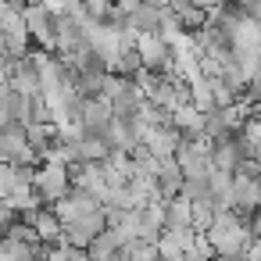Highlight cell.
Here are the masks:
<instances>
[{
  "instance_id": "cell-1",
  "label": "cell",
  "mask_w": 261,
  "mask_h": 261,
  "mask_svg": "<svg viewBox=\"0 0 261 261\" xmlns=\"http://www.w3.org/2000/svg\"><path fill=\"white\" fill-rule=\"evenodd\" d=\"M0 161H18V165H40L43 154L33 147L25 122H4L0 129Z\"/></svg>"
},
{
  "instance_id": "cell-13",
  "label": "cell",
  "mask_w": 261,
  "mask_h": 261,
  "mask_svg": "<svg viewBox=\"0 0 261 261\" xmlns=\"http://www.w3.org/2000/svg\"><path fill=\"white\" fill-rule=\"evenodd\" d=\"M247 254H250V257H261V236H254V243L247 247Z\"/></svg>"
},
{
  "instance_id": "cell-10",
  "label": "cell",
  "mask_w": 261,
  "mask_h": 261,
  "mask_svg": "<svg viewBox=\"0 0 261 261\" xmlns=\"http://www.w3.org/2000/svg\"><path fill=\"white\" fill-rule=\"evenodd\" d=\"M215 200L211 197H204V200H193V229H207L211 222H215Z\"/></svg>"
},
{
  "instance_id": "cell-2",
  "label": "cell",
  "mask_w": 261,
  "mask_h": 261,
  "mask_svg": "<svg viewBox=\"0 0 261 261\" xmlns=\"http://www.w3.org/2000/svg\"><path fill=\"white\" fill-rule=\"evenodd\" d=\"M72 186H75V182H72V165H65V161H43V165L36 168V190L43 193L47 204L61 200Z\"/></svg>"
},
{
  "instance_id": "cell-7",
  "label": "cell",
  "mask_w": 261,
  "mask_h": 261,
  "mask_svg": "<svg viewBox=\"0 0 261 261\" xmlns=\"http://www.w3.org/2000/svg\"><path fill=\"white\" fill-rule=\"evenodd\" d=\"M175 129H179L182 136H190V140L204 136V111H200L197 104H182V108H175Z\"/></svg>"
},
{
  "instance_id": "cell-5",
  "label": "cell",
  "mask_w": 261,
  "mask_h": 261,
  "mask_svg": "<svg viewBox=\"0 0 261 261\" xmlns=\"http://www.w3.org/2000/svg\"><path fill=\"white\" fill-rule=\"evenodd\" d=\"M136 47H140L147 68H165V61L172 58V43L161 33H140V43Z\"/></svg>"
},
{
  "instance_id": "cell-9",
  "label": "cell",
  "mask_w": 261,
  "mask_h": 261,
  "mask_svg": "<svg viewBox=\"0 0 261 261\" xmlns=\"http://www.w3.org/2000/svg\"><path fill=\"white\" fill-rule=\"evenodd\" d=\"M168 225H193V200L186 193L168 200Z\"/></svg>"
},
{
  "instance_id": "cell-12",
  "label": "cell",
  "mask_w": 261,
  "mask_h": 261,
  "mask_svg": "<svg viewBox=\"0 0 261 261\" xmlns=\"http://www.w3.org/2000/svg\"><path fill=\"white\" fill-rule=\"evenodd\" d=\"M193 4H200V8H204V11L211 15V11H218V8L225 4V0H193Z\"/></svg>"
},
{
  "instance_id": "cell-14",
  "label": "cell",
  "mask_w": 261,
  "mask_h": 261,
  "mask_svg": "<svg viewBox=\"0 0 261 261\" xmlns=\"http://www.w3.org/2000/svg\"><path fill=\"white\" fill-rule=\"evenodd\" d=\"M18 8H33V4H43V0H15Z\"/></svg>"
},
{
  "instance_id": "cell-4",
  "label": "cell",
  "mask_w": 261,
  "mask_h": 261,
  "mask_svg": "<svg viewBox=\"0 0 261 261\" xmlns=\"http://www.w3.org/2000/svg\"><path fill=\"white\" fill-rule=\"evenodd\" d=\"M232 175H236V211H240V218L250 222V215L261 211V179H250L240 172H232Z\"/></svg>"
},
{
  "instance_id": "cell-8",
  "label": "cell",
  "mask_w": 261,
  "mask_h": 261,
  "mask_svg": "<svg viewBox=\"0 0 261 261\" xmlns=\"http://www.w3.org/2000/svg\"><path fill=\"white\" fill-rule=\"evenodd\" d=\"M118 250H122L118 236H115L111 229H104V232L90 243V261H108V257H118Z\"/></svg>"
},
{
  "instance_id": "cell-6",
  "label": "cell",
  "mask_w": 261,
  "mask_h": 261,
  "mask_svg": "<svg viewBox=\"0 0 261 261\" xmlns=\"http://www.w3.org/2000/svg\"><path fill=\"white\" fill-rule=\"evenodd\" d=\"M243 147H240V140H236V133L229 136V140H215V147H211V161H215V168H222V172H236L240 165H243Z\"/></svg>"
},
{
  "instance_id": "cell-3",
  "label": "cell",
  "mask_w": 261,
  "mask_h": 261,
  "mask_svg": "<svg viewBox=\"0 0 261 261\" xmlns=\"http://www.w3.org/2000/svg\"><path fill=\"white\" fill-rule=\"evenodd\" d=\"M104 229H108V211H104V204H100L97 211L83 215L79 222H68V225H65V240L75 243V247H86V250H90V243H93Z\"/></svg>"
},
{
  "instance_id": "cell-11",
  "label": "cell",
  "mask_w": 261,
  "mask_h": 261,
  "mask_svg": "<svg viewBox=\"0 0 261 261\" xmlns=\"http://www.w3.org/2000/svg\"><path fill=\"white\" fill-rule=\"evenodd\" d=\"M83 4H86V11H90L93 18H108L111 8H115V0H83Z\"/></svg>"
}]
</instances>
